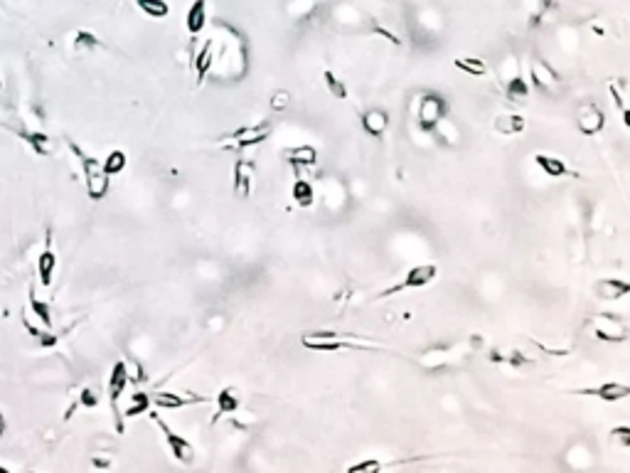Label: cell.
<instances>
[{
	"label": "cell",
	"instance_id": "cell-1",
	"mask_svg": "<svg viewBox=\"0 0 630 473\" xmlns=\"http://www.w3.org/2000/svg\"><path fill=\"white\" fill-rule=\"evenodd\" d=\"M303 348L318 352H335V350H367V348H377L372 343H359L352 336H342V333L320 331V333H306L301 338Z\"/></svg>",
	"mask_w": 630,
	"mask_h": 473
},
{
	"label": "cell",
	"instance_id": "cell-2",
	"mask_svg": "<svg viewBox=\"0 0 630 473\" xmlns=\"http://www.w3.org/2000/svg\"><path fill=\"white\" fill-rule=\"evenodd\" d=\"M72 151L79 156V163H82L84 168V178H87V192L92 200H101V197H106L109 192V173L104 171V166L99 161H94V158L84 156L79 148L72 146Z\"/></svg>",
	"mask_w": 630,
	"mask_h": 473
},
{
	"label": "cell",
	"instance_id": "cell-3",
	"mask_svg": "<svg viewBox=\"0 0 630 473\" xmlns=\"http://www.w3.org/2000/svg\"><path fill=\"white\" fill-rule=\"evenodd\" d=\"M468 352H471V345H468V343L451 345V348H431V350L421 352L419 365L426 367V370H443V367H451V365H456V362H461Z\"/></svg>",
	"mask_w": 630,
	"mask_h": 473
},
{
	"label": "cell",
	"instance_id": "cell-4",
	"mask_svg": "<svg viewBox=\"0 0 630 473\" xmlns=\"http://www.w3.org/2000/svg\"><path fill=\"white\" fill-rule=\"evenodd\" d=\"M446 116V99L441 94H424L419 99V106H416V123L421 131H433L436 123Z\"/></svg>",
	"mask_w": 630,
	"mask_h": 473
},
{
	"label": "cell",
	"instance_id": "cell-5",
	"mask_svg": "<svg viewBox=\"0 0 630 473\" xmlns=\"http://www.w3.org/2000/svg\"><path fill=\"white\" fill-rule=\"evenodd\" d=\"M436 274H438L436 264H419V266H412L402 281L394 283V286H389V288H384L382 296L387 298V296H394V293H399V291H409V288H424V286H428L433 278H436Z\"/></svg>",
	"mask_w": 630,
	"mask_h": 473
},
{
	"label": "cell",
	"instance_id": "cell-6",
	"mask_svg": "<svg viewBox=\"0 0 630 473\" xmlns=\"http://www.w3.org/2000/svg\"><path fill=\"white\" fill-rule=\"evenodd\" d=\"M591 331L601 343H623L628 340V326L613 313H601L591 318Z\"/></svg>",
	"mask_w": 630,
	"mask_h": 473
},
{
	"label": "cell",
	"instance_id": "cell-7",
	"mask_svg": "<svg viewBox=\"0 0 630 473\" xmlns=\"http://www.w3.org/2000/svg\"><path fill=\"white\" fill-rule=\"evenodd\" d=\"M576 126L583 136L591 138L603 131V126H606V113H603V109L598 106V104L583 102V104H579V109H576Z\"/></svg>",
	"mask_w": 630,
	"mask_h": 473
},
{
	"label": "cell",
	"instance_id": "cell-8",
	"mask_svg": "<svg viewBox=\"0 0 630 473\" xmlns=\"http://www.w3.org/2000/svg\"><path fill=\"white\" fill-rule=\"evenodd\" d=\"M529 79L532 84L539 89V92H552L562 84V77L559 72L547 62V59H532L529 62Z\"/></svg>",
	"mask_w": 630,
	"mask_h": 473
},
{
	"label": "cell",
	"instance_id": "cell-9",
	"mask_svg": "<svg viewBox=\"0 0 630 473\" xmlns=\"http://www.w3.org/2000/svg\"><path fill=\"white\" fill-rule=\"evenodd\" d=\"M128 385V372H126V365L123 362H116V365L111 367V377H109V397H111V410L113 414H116V429L118 434L123 431V417L118 414V400H121L123 390H126Z\"/></svg>",
	"mask_w": 630,
	"mask_h": 473
},
{
	"label": "cell",
	"instance_id": "cell-10",
	"mask_svg": "<svg viewBox=\"0 0 630 473\" xmlns=\"http://www.w3.org/2000/svg\"><path fill=\"white\" fill-rule=\"evenodd\" d=\"M574 395H581V397H596L601 402H621L630 397V385L626 382H603L598 387H583V390H576Z\"/></svg>",
	"mask_w": 630,
	"mask_h": 473
},
{
	"label": "cell",
	"instance_id": "cell-11",
	"mask_svg": "<svg viewBox=\"0 0 630 473\" xmlns=\"http://www.w3.org/2000/svg\"><path fill=\"white\" fill-rule=\"evenodd\" d=\"M153 422H156V424L160 426V429H163V434H165V441H168V446H170V451H173V456L178 461H183V464H190V461L194 459V449H192V444H190L187 439H183V436L180 434H175L173 429H170L168 424H165L163 419H158V417H153Z\"/></svg>",
	"mask_w": 630,
	"mask_h": 473
},
{
	"label": "cell",
	"instance_id": "cell-12",
	"mask_svg": "<svg viewBox=\"0 0 630 473\" xmlns=\"http://www.w3.org/2000/svg\"><path fill=\"white\" fill-rule=\"evenodd\" d=\"M593 293L596 298L601 301H621L630 293V281L628 278H616V276H608L601 278V281L593 283Z\"/></svg>",
	"mask_w": 630,
	"mask_h": 473
},
{
	"label": "cell",
	"instance_id": "cell-13",
	"mask_svg": "<svg viewBox=\"0 0 630 473\" xmlns=\"http://www.w3.org/2000/svg\"><path fill=\"white\" fill-rule=\"evenodd\" d=\"M271 136V123H259V126H249V128H239L237 133H232V141L227 146L232 148H249L257 146V143H264Z\"/></svg>",
	"mask_w": 630,
	"mask_h": 473
},
{
	"label": "cell",
	"instance_id": "cell-14",
	"mask_svg": "<svg viewBox=\"0 0 630 473\" xmlns=\"http://www.w3.org/2000/svg\"><path fill=\"white\" fill-rule=\"evenodd\" d=\"M197 402H207V397L202 395L185 397V395H178V392H156L151 397V405H156L158 410H180V407L197 405Z\"/></svg>",
	"mask_w": 630,
	"mask_h": 473
},
{
	"label": "cell",
	"instance_id": "cell-15",
	"mask_svg": "<svg viewBox=\"0 0 630 473\" xmlns=\"http://www.w3.org/2000/svg\"><path fill=\"white\" fill-rule=\"evenodd\" d=\"M387 128H389V113L384 109H369V111L362 113V131L369 138L384 136Z\"/></svg>",
	"mask_w": 630,
	"mask_h": 473
},
{
	"label": "cell",
	"instance_id": "cell-16",
	"mask_svg": "<svg viewBox=\"0 0 630 473\" xmlns=\"http://www.w3.org/2000/svg\"><path fill=\"white\" fill-rule=\"evenodd\" d=\"M493 126L502 136H517V133H522L527 128V121H524L522 113H498Z\"/></svg>",
	"mask_w": 630,
	"mask_h": 473
},
{
	"label": "cell",
	"instance_id": "cell-17",
	"mask_svg": "<svg viewBox=\"0 0 630 473\" xmlns=\"http://www.w3.org/2000/svg\"><path fill=\"white\" fill-rule=\"evenodd\" d=\"M185 25H187V32L192 37H197L199 32L207 25V0H194L187 10V18H185Z\"/></svg>",
	"mask_w": 630,
	"mask_h": 473
},
{
	"label": "cell",
	"instance_id": "cell-18",
	"mask_svg": "<svg viewBox=\"0 0 630 473\" xmlns=\"http://www.w3.org/2000/svg\"><path fill=\"white\" fill-rule=\"evenodd\" d=\"M54 269H57V257H54V252H52V237H47V247H44V252L39 254V259H37V274H39V283H42V286H49V283H52Z\"/></svg>",
	"mask_w": 630,
	"mask_h": 473
},
{
	"label": "cell",
	"instance_id": "cell-19",
	"mask_svg": "<svg viewBox=\"0 0 630 473\" xmlns=\"http://www.w3.org/2000/svg\"><path fill=\"white\" fill-rule=\"evenodd\" d=\"M252 163L237 161V166H234V195L242 197V200L252 192Z\"/></svg>",
	"mask_w": 630,
	"mask_h": 473
},
{
	"label": "cell",
	"instance_id": "cell-20",
	"mask_svg": "<svg viewBox=\"0 0 630 473\" xmlns=\"http://www.w3.org/2000/svg\"><path fill=\"white\" fill-rule=\"evenodd\" d=\"M239 405H242V397H239L237 387H224L217 395V417L234 414L239 410Z\"/></svg>",
	"mask_w": 630,
	"mask_h": 473
},
{
	"label": "cell",
	"instance_id": "cell-21",
	"mask_svg": "<svg viewBox=\"0 0 630 473\" xmlns=\"http://www.w3.org/2000/svg\"><path fill=\"white\" fill-rule=\"evenodd\" d=\"M534 163H537V166L542 168L544 173H547V178H564V176H569L567 163H564L562 158H557V156L537 153V156H534Z\"/></svg>",
	"mask_w": 630,
	"mask_h": 473
},
{
	"label": "cell",
	"instance_id": "cell-22",
	"mask_svg": "<svg viewBox=\"0 0 630 473\" xmlns=\"http://www.w3.org/2000/svg\"><path fill=\"white\" fill-rule=\"evenodd\" d=\"M212 64H214V42L212 39H207V42L202 44V49L194 54V74H197L199 82L207 77V72L212 69Z\"/></svg>",
	"mask_w": 630,
	"mask_h": 473
},
{
	"label": "cell",
	"instance_id": "cell-23",
	"mask_svg": "<svg viewBox=\"0 0 630 473\" xmlns=\"http://www.w3.org/2000/svg\"><path fill=\"white\" fill-rule=\"evenodd\" d=\"M286 158L296 168H311L318 163V151L313 146H296L291 151H286Z\"/></svg>",
	"mask_w": 630,
	"mask_h": 473
},
{
	"label": "cell",
	"instance_id": "cell-24",
	"mask_svg": "<svg viewBox=\"0 0 630 473\" xmlns=\"http://www.w3.org/2000/svg\"><path fill=\"white\" fill-rule=\"evenodd\" d=\"M291 197L296 200V205L311 207L313 202H315V188H313V183H308L306 178H298V180L293 183V188H291Z\"/></svg>",
	"mask_w": 630,
	"mask_h": 473
},
{
	"label": "cell",
	"instance_id": "cell-25",
	"mask_svg": "<svg viewBox=\"0 0 630 473\" xmlns=\"http://www.w3.org/2000/svg\"><path fill=\"white\" fill-rule=\"evenodd\" d=\"M505 97H507L509 102H514V104L524 102V99L529 97L527 79H522L519 74H512V77L507 79V84H505Z\"/></svg>",
	"mask_w": 630,
	"mask_h": 473
},
{
	"label": "cell",
	"instance_id": "cell-26",
	"mask_svg": "<svg viewBox=\"0 0 630 473\" xmlns=\"http://www.w3.org/2000/svg\"><path fill=\"white\" fill-rule=\"evenodd\" d=\"M323 82H325V89H328L330 97H333V99H340V102H345V99L350 97L347 84H345L335 72H330V69H328V72H323Z\"/></svg>",
	"mask_w": 630,
	"mask_h": 473
},
{
	"label": "cell",
	"instance_id": "cell-27",
	"mask_svg": "<svg viewBox=\"0 0 630 473\" xmlns=\"http://www.w3.org/2000/svg\"><path fill=\"white\" fill-rule=\"evenodd\" d=\"M453 67L461 69V72L471 74V77H485L488 74V64L483 59H475V57H458L453 59Z\"/></svg>",
	"mask_w": 630,
	"mask_h": 473
},
{
	"label": "cell",
	"instance_id": "cell-28",
	"mask_svg": "<svg viewBox=\"0 0 630 473\" xmlns=\"http://www.w3.org/2000/svg\"><path fill=\"white\" fill-rule=\"evenodd\" d=\"M431 133H438V136H441V141H446L448 146H456L458 138H461V131H458V126L451 121V118H446V116H443L441 121L436 123V128H433Z\"/></svg>",
	"mask_w": 630,
	"mask_h": 473
},
{
	"label": "cell",
	"instance_id": "cell-29",
	"mask_svg": "<svg viewBox=\"0 0 630 473\" xmlns=\"http://www.w3.org/2000/svg\"><path fill=\"white\" fill-rule=\"evenodd\" d=\"M136 5L141 13H146L148 18H156V20L168 18L170 13V5L165 0H136Z\"/></svg>",
	"mask_w": 630,
	"mask_h": 473
},
{
	"label": "cell",
	"instance_id": "cell-30",
	"mask_svg": "<svg viewBox=\"0 0 630 473\" xmlns=\"http://www.w3.org/2000/svg\"><path fill=\"white\" fill-rule=\"evenodd\" d=\"M27 143L35 148V153H39V156H52L54 153V141L47 136V133H27Z\"/></svg>",
	"mask_w": 630,
	"mask_h": 473
},
{
	"label": "cell",
	"instance_id": "cell-31",
	"mask_svg": "<svg viewBox=\"0 0 630 473\" xmlns=\"http://www.w3.org/2000/svg\"><path fill=\"white\" fill-rule=\"evenodd\" d=\"M104 171L109 173V176H118V173L126 168V153L123 151H111L106 158H104Z\"/></svg>",
	"mask_w": 630,
	"mask_h": 473
},
{
	"label": "cell",
	"instance_id": "cell-32",
	"mask_svg": "<svg viewBox=\"0 0 630 473\" xmlns=\"http://www.w3.org/2000/svg\"><path fill=\"white\" fill-rule=\"evenodd\" d=\"M30 311L39 318V323H42L44 328H52V313H49V306L44 301H39L35 293H30Z\"/></svg>",
	"mask_w": 630,
	"mask_h": 473
},
{
	"label": "cell",
	"instance_id": "cell-33",
	"mask_svg": "<svg viewBox=\"0 0 630 473\" xmlns=\"http://www.w3.org/2000/svg\"><path fill=\"white\" fill-rule=\"evenodd\" d=\"M148 407H151V397L146 395V392H136V395L131 397V405H128V410L123 412V417H138V414H146Z\"/></svg>",
	"mask_w": 630,
	"mask_h": 473
},
{
	"label": "cell",
	"instance_id": "cell-34",
	"mask_svg": "<svg viewBox=\"0 0 630 473\" xmlns=\"http://www.w3.org/2000/svg\"><path fill=\"white\" fill-rule=\"evenodd\" d=\"M611 441L621 449H630V424H621L611 429Z\"/></svg>",
	"mask_w": 630,
	"mask_h": 473
},
{
	"label": "cell",
	"instance_id": "cell-35",
	"mask_svg": "<svg viewBox=\"0 0 630 473\" xmlns=\"http://www.w3.org/2000/svg\"><path fill=\"white\" fill-rule=\"evenodd\" d=\"M313 8H315V0H291V3H288V13H291L293 18H306Z\"/></svg>",
	"mask_w": 630,
	"mask_h": 473
},
{
	"label": "cell",
	"instance_id": "cell-36",
	"mask_svg": "<svg viewBox=\"0 0 630 473\" xmlns=\"http://www.w3.org/2000/svg\"><path fill=\"white\" fill-rule=\"evenodd\" d=\"M123 365H126V372H128V382H143V380H146V375H143V367L138 365L136 360H131V357H128Z\"/></svg>",
	"mask_w": 630,
	"mask_h": 473
},
{
	"label": "cell",
	"instance_id": "cell-37",
	"mask_svg": "<svg viewBox=\"0 0 630 473\" xmlns=\"http://www.w3.org/2000/svg\"><path fill=\"white\" fill-rule=\"evenodd\" d=\"M288 104H291V94L283 92V89L273 92V97H271V109H273V111H283Z\"/></svg>",
	"mask_w": 630,
	"mask_h": 473
},
{
	"label": "cell",
	"instance_id": "cell-38",
	"mask_svg": "<svg viewBox=\"0 0 630 473\" xmlns=\"http://www.w3.org/2000/svg\"><path fill=\"white\" fill-rule=\"evenodd\" d=\"M382 469V461H359V464H352L350 466V473H372V471H379Z\"/></svg>",
	"mask_w": 630,
	"mask_h": 473
},
{
	"label": "cell",
	"instance_id": "cell-39",
	"mask_svg": "<svg viewBox=\"0 0 630 473\" xmlns=\"http://www.w3.org/2000/svg\"><path fill=\"white\" fill-rule=\"evenodd\" d=\"M99 47V39L92 32H77V49H94Z\"/></svg>",
	"mask_w": 630,
	"mask_h": 473
},
{
	"label": "cell",
	"instance_id": "cell-40",
	"mask_svg": "<svg viewBox=\"0 0 630 473\" xmlns=\"http://www.w3.org/2000/svg\"><path fill=\"white\" fill-rule=\"evenodd\" d=\"M79 402H82L84 407H97L99 405V395L92 390V387H87V390L79 395Z\"/></svg>",
	"mask_w": 630,
	"mask_h": 473
},
{
	"label": "cell",
	"instance_id": "cell-41",
	"mask_svg": "<svg viewBox=\"0 0 630 473\" xmlns=\"http://www.w3.org/2000/svg\"><path fill=\"white\" fill-rule=\"evenodd\" d=\"M621 118H623V126H626L628 131H630V109L628 106L621 109Z\"/></svg>",
	"mask_w": 630,
	"mask_h": 473
},
{
	"label": "cell",
	"instance_id": "cell-42",
	"mask_svg": "<svg viewBox=\"0 0 630 473\" xmlns=\"http://www.w3.org/2000/svg\"><path fill=\"white\" fill-rule=\"evenodd\" d=\"M3 431H5V417L0 414V436H3Z\"/></svg>",
	"mask_w": 630,
	"mask_h": 473
}]
</instances>
